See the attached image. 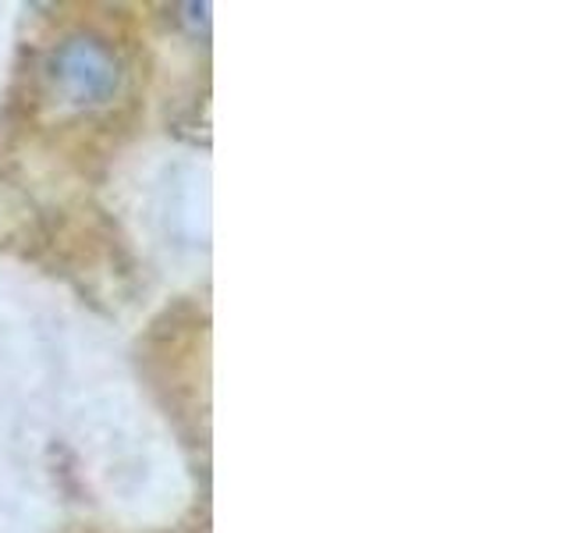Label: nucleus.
Listing matches in <instances>:
<instances>
[{
    "instance_id": "1",
    "label": "nucleus",
    "mask_w": 568,
    "mask_h": 533,
    "mask_svg": "<svg viewBox=\"0 0 568 533\" xmlns=\"http://www.w3.org/2000/svg\"><path fill=\"white\" fill-rule=\"evenodd\" d=\"M50 79L58 93L75 107H97L118 93L121 64L114 50L93 36H71L50 58Z\"/></svg>"
}]
</instances>
